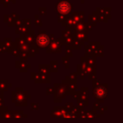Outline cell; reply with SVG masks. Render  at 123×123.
<instances>
[{"instance_id": "10", "label": "cell", "mask_w": 123, "mask_h": 123, "mask_svg": "<svg viewBox=\"0 0 123 123\" xmlns=\"http://www.w3.org/2000/svg\"><path fill=\"white\" fill-rule=\"evenodd\" d=\"M73 34V38L75 40L78 41H80V42L84 43V41H87L88 40V36L87 34L85 33H75V32H72Z\"/></svg>"}, {"instance_id": "11", "label": "cell", "mask_w": 123, "mask_h": 123, "mask_svg": "<svg viewBox=\"0 0 123 123\" xmlns=\"http://www.w3.org/2000/svg\"><path fill=\"white\" fill-rule=\"evenodd\" d=\"M95 95H96L97 97L99 98H103L106 95V90L105 87H98L95 91Z\"/></svg>"}, {"instance_id": "3", "label": "cell", "mask_w": 123, "mask_h": 123, "mask_svg": "<svg viewBox=\"0 0 123 123\" xmlns=\"http://www.w3.org/2000/svg\"><path fill=\"white\" fill-rule=\"evenodd\" d=\"M93 26L89 23H79L74 25L72 32L75 33H85L88 34V33L90 30H92Z\"/></svg>"}, {"instance_id": "18", "label": "cell", "mask_w": 123, "mask_h": 123, "mask_svg": "<svg viewBox=\"0 0 123 123\" xmlns=\"http://www.w3.org/2000/svg\"><path fill=\"white\" fill-rule=\"evenodd\" d=\"M0 1L1 3H3V5H4V7H8L10 3V0H0Z\"/></svg>"}, {"instance_id": "20", "label": "cell", "mask_w": 123, "mask_h": 123, "mask_svg": "<svg viewBox=\"0 0 123 123\" xmlns=\"http://www.w3.org/2000/svg\"><path fill=\"white\" fill-rule=\"evenodd\" d=\"M81 3H84V0H81Z\"/></svg>"}, {"instance_id": "19", "label": "cell", "mask_w": 123, "mask_h": 123, "mask_svg": "<svg viewBox=\"0 0 123 123\" xmlns=\"http://www.w3.org/2000/svg\"><path fill=\"white\" fill-rule=\"evenodd\" d=\"M10 2H11V3H16V0H10Z\"/></svg>"}, {"instance_id": "16", "label": "cell", "mask_w": 123, "mask_h": 123, "mask_svg": "<svg viewBox=\"0 0 123 123\" xmlns=\"http://www.w3.org/2000/svg\"><path fill=\"white\" fill-rule=\"evenodd\" d=\"M22 22H23V24L25 25V26H27V27L30 28V25H31V21L30 18H25V19H23L22 20Z\"/></svg>"}, {"instance_id": "4", "label": "cell", "mask_w": 123, "mask_h": 123, "mask_svg": "<svg viewBox=\"0 0 123 123\" xmlns=\"http://www.w3.org/2000/svg\"><path fill=\"white\" fill-rule=\"evenodd\" d=\"M21 35V39L25 41L27 44V45H30V46H34L36 45V33L33 30H30L27 33L24 34H20Z\"/></svg>"}, {"instance_id": "2", "label": "cell", "mask_w": 123, "mask_h": 123, "mask_svg": "<svg viewBox=\"0 0 123 123\" xmlns=\"http://www.w3.org/2000/svg\"><path fill=\"white\" fill-rule=\"evenodd\" d=\"M51 40H50V38L46 31L40 30L37 36L36 37V41H35L36 45L39 48H47Z\"/></svg>"}, {"instance_id": "13", "label": "cell", "mask_w": 123, "mask_h": 123, "mask_svg": "<svg viewBox=\"0 0 123 123\" xmlns=\"http://www.w3.org/2000/svg\"><path fill=\"white\" fill-rule=\"evenodd\" d=\"M62 39H64V38H67V37H71V36L73 35L72 31L68 30V29H65V30H63L62 33Z\"/></svg>"}, {"instance_id": "17", "label": "cell", "mask_w": 123, "mask_h": 123, "mask_svg": "<svg viewBox=\"0 0 123 123\" xmlns=\"http://www.w3.org/2000/svg\"><path fill=\"white\" fill-rule=\"evenodd\" d=\"M39 11H40V14L41 15H46V7H40L39 8Z\"/></svg>"}, {"instance_id": "6", "label": "cell", "mask_w": 123, "mask_h": 123, "mask_svg": "<svg viewBox=\"0 0 123 123\" xmlns=\"http://www.w3.org/2000/svg\"><path fill=\"white\" fill-rule=\"evenodd\" d=\"M61 44H62V39H53L50 42L49 45L47 46L48 49L47 51H56V52H59L61 51Z\"/></svg>"}, {"instance_id": "14", "label": "cell", "mask_w": 123, "mask_h": 123, "mask_svg": "<svg viewBox=\"0 0 123 123\" xmlns=\"http://www.w3.org/2000/svg\"><path fill=\"white\" fill-rule=\"evenodd\" d=\"M35 19H36V21H35L36 25H38V26H42L43 25L42 21H41V18H39V16H38L37 14L35 15Z\"/></svg>"}, {"instance_id": "7", "label": "cell", "mask_w": 123, "mask_h": 123, "mask_svg": "<svg viewBox=\"0 0 123 123\" xmlns=\"http://www.w3.org/2000/svg\"><path fill=\"white\" fill-rule=\"evenodd\" d=\"M70 16L72 17V20H73L74 24L77 25L79 23H84V11H78V12H73L70 14Z\"/></svg>"}, {"instance_id": "12", "label": "cell", "mask_w": 123, "mask_h": 123, "mask_svg": "<svg viewBox=\"0 0 123 123\" xmlns=\"http://www.w3.org/2000/svg\"><path fill=\"white\" fill-rule=\"evenodd\" d=\"M97 23H98V18H97V15H96L95 11H94L92 14L89 16V24H90V25L94 27V26L96 25Z\"/></svg>"}, {"instance_id": "5", "label": "cell", "mask_w": 123, "mask_h": 123, "mask_svg": "<svg viewBox=\"0 0 123 123\" xmlns=\"http://www.w3.org/2000/svg\"><path fill=\"white\" fill-rule=\"evenodd\" d=\"M19 20H20V15L14 13H13L10 15H4V22L8 24V26H15Z\"/></svg>"}, {"instance_id": "9", "label": "cell", "mask_w": 123, "mask_h": 123, "mask_svg": "<svg viewBox=\"0 0 123 123\" xmlns=\"http://www.w3.org/2000/svg\"><path fill=\"white\" fill-rule=\"evenodd\" d=\"M62 25L64 26V27H66V29H68V30H71L72 31V29H73V27L74 25H75V24H74L73 20H72V17L70 16V15H68L67 16V18H66V20L64 22H62Z\"/></svg>"}, {"instance_id": "15", "label": "cell", "mask_w": 123, "mask_h": 123, "mask_svg": "<svg viewBox=\"0 0 123 123\" xmlns=\"http://www.w3.org/2000/svg\"><path fill=\"white\" fill-rule=\"evenodd\" d=\"M67 18V16H66V15L58 14V21L59 22V23H62V22H64Z\"/></svg>"}, {"instance_id": "1", "label": "cell", "mask_w": 123, "mask_h": 123, "mask_svg": "<svg viewBox=\"0 0 123 123\" xmlns=\"http://www.w3.org/2000/svg\"><path fill=\"white\" fill-rule=\"evenodd\" d=\"M55 9L58 12V14H62L68 16L72 13V4L67 0H59L56 4Z\"/></svg>"}, {"instance_id": "8", "label": "cell", "mask_w": 123, "mask_h": 123, "mask_svg": "<svg viewBox=\"0 0 123 123\" xmlns=\"http://www.w3.org/2000/svg\"><path fill=\"white\" fill-rule=\"evenodd\" d=\"M110 10H111L110 8H100L99 7V8H97L96 12L101 16L105 17L106 19H108L110 18Z\"/></svg>"}]
</instances>
